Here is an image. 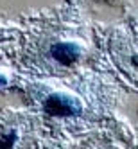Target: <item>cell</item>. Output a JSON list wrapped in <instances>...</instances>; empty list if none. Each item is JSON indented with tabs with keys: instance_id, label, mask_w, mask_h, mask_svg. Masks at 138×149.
<instances>
[{
	"instance_id": "6da1fadb",
	"label": "cell",
	"mask_w": 138,
	"mask_h": 149,
	"mask_svg": "<svg viewBox=\"0 0 138 149\" xmlns=\"http://www.w3.org/2000/svg\"><path fill=\"white\" fill-rule=\"evenodd\" d=\"M45 111L56 117H68L79 113V104L65 95H50L45 101Z\"/></svg>"
},
{
	"instance_id": "277c9868",
	"label": "cell",
	"mask_w": 138,
	"mask_h": 149,
	"mask_svg": "<svg viewBox=\"0 0 138 149\" xmlns=\"http://www.w3.org/2000/svg\"><path fill=\"white\" fill-rule=\"evenodd\" d=\"M7 83V79L6 77H2V76H0V84H6Z\"/></svg>"
},
{
	"instance_id": "3957f363",
	"label": "cell",
	"mask_w": 138,
	"mask_h": 149,
	"mask_svg": "<svg viewBox=\"0 0 138 149\" xmlns=\"http://www.w3.org/2000/svg\"><path fill=\"white\" fill-rule=\"evenodd\" d=\"M15 138H16V135H15V133H13V135H7L4 140L0 142V144H2V146H0V149H7V147H11V146H13V142H15Z\"/></svg>"
},
{
	"instance_id": "7a4b0ae2",
	"label": "cell",
	"mask_w": 138,
	"mask_h": 149,
	"mask_svg": "<svg viewBox=\"0 0 138 149\" xmlns=\"http://www.w3.org/2000/svg\"><path fill=\"white\" fill-rule=\"evenodd\" d=\"M50 56L61 65H70L81 56V49L76 43H54L50 49Z\"/></svg>"
}]
</instances>
